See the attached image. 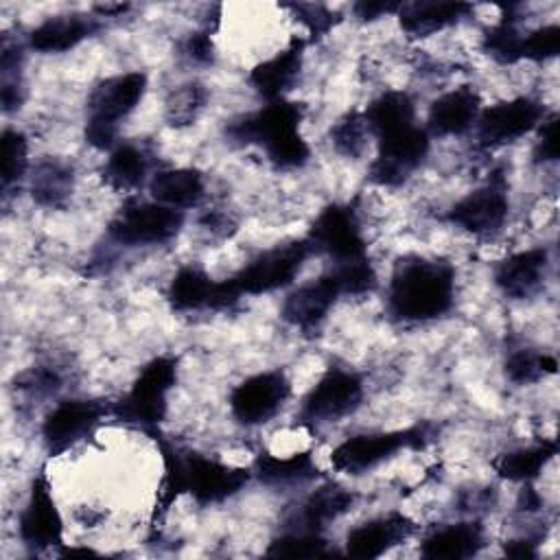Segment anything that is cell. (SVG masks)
<instances>
[{"label": "cell", "mask_w": 560, "mask_h": 560, "mask_svg": "<svg viewBox=\"0 0 560 560\" xmlns=\"http://www.w3.org/2000/svg\"><path fill=\"white\" fill-rule=\"evenodd\" d=\"M304 107L289 98L267 101L228 125L225 136L238 144H258L278 168H300L311 158L308 142L300 136Z\"/></svg>", "instance_id": "cell-3"}, {"label": "cell", "mask_w": 560, "mask_h": 560, "mask_svg": "<svg viewBox=\"0 0 560 560\" xmlns=\"http://www.w3.org/2000/svg\"><path fill=\"white\" fill-rule=\"evenodd\" d=\"M481 547L483 527L475 521H462L431 532L420 545V556L429 560H462L475 556Z\"/></svg>", "instance_id": "cell-25"}, {"label": "cell", "mask_w": 560, "mask_h": 560, "mask_svg": "<svg viewBox=\"0 0 560 560\" xmlns=\"http://www.w3.org/2000/svg\"><path fill=\"white\" fill-rule=\"evenodd\" d=\"M521 44L523 35L516 31L510 18H503L499 24L490 26L483 35L486 52L499 63H516L521 61Z\"/></svg>", "instance_id": "cell-36"}, {"label": "cell", "mask_w": 560, "mask_h": 560, "mask_svg": "<svg viewBox=\"0 0 560 560\" xmlns=\"http://www.w3.org/2000/svg\"><path fill=\"white\" fill-rule=\"evenodd\" d=\"M429 433L424 427H409L396 431L359 433L339 442L330 453V466L346 475H361L400 451H418L427 444Z\"/></svg>", "instance_id": "cell-6"}, {"label": "cell", "mask_w": 560, "mask_h": 560, "mask_svg": "<svg viewBox=\"0 0 560 560\" xmlns=\"http://www.w3.org/2000/svg\"><path fill=\"white\" fill-rule=\"evenodd\" d=\"M402 2H389V0H381V2H357L352 9L357 13V18L361 20H374V18H381V15H387V13H398Z\"/></svg>", "instance_id": "cell-43"}, {"label": "cell", "mask_w": 560, "mask_h": 560, "mask_svg": "<svg viewBox=\"0 0 560 560\" xmlns=\"http://www.w3.org/2000/svg\"><path fill=\"white\" fill-rule=\"evenodd\" d=\"M147 90V74L140 70L122 72L96 83L88 96L85 142L96 151H112L118 138V125L142 101Z\"/></svg>", "instance_id": "cell-4"}, {"label": "cell", "mask_w": 560, "mask_h": 560, "mask_svg": "<svg viewBox=\"0 0 560 560\" xmlns=\"http://www.w3.org/2000/svg\"><path fill=\"white\" fill-rule=\"evenodd\" d=\"M306 241L313 252L326 254L332 265H350L368 260V245L361 234L357 214L350 206L328 203L315 217Z\"/></svg>", "instance_id": "cell-10"}, {"label": "cell", "mask_w": 560, "mask_h": 560, "mask_svg": "<svg viewBox=\"0 0 560 560\" xmlns=\"http://www.w3.org/2000/svg\"><path fill=\"white\" fill-rule=\"evenodd\" d=\"M368 136H370V131L363 120V114H357V112L346 114L330 129L332 147L348 158H359L363 153Z\"/></svg>", "instance_id": "cell-37"}, {"label": "cell", "mask_w": 560, "mask_h": 560, "mask_svg": "<svg viewBox=\"0 0 560 560\" xmlns=\"http://www.w3.org/2000/svg\"><path fill=\"white\" fill-rule=\"evenodd\" d=\"M291 396V381L280 370L258 372L241 381L230 394V411L243 427L269 422Z\"/></svg>", "instance_id": "cell-12"}, {"label": "cell", "mask_w": 560, "mask_h": 560, "mask_svg": "<svg viewBox=\"0 0 560 560\" xmlns=\"http://www.w3.org/2000/svg\"><path fill=\"white\" fill-rule=\"evenodd\" d=\"M184 212L158 201L127 199L107 225V236L127 247L160 245L177 236L184 225Z\"/></svg>", "instance_id": "cell-7"}, {"label": "cell", "mask_w": 560, "mask_h": 560, "mask_svg": "<svg viewBox=\"0 0 560 560\" xmlns=\"http://www.w3.org/2000/svg\"><path fill=\"white\" fill-rule=\"evenodd\" d=\"M481 112V98L475 88L462 85L438 96L427 114V133L429 136H462L475 127V120Z\"/></svg>", "instance_id": "cell-19"}, {"label": "cell", "mask_w": 560, "mask_h": 560, "mask_svg": "<svg viewBox=\"0 0 560 560\" xmlns=\"http://www.w3.org/2000/svg\"><path fill=\"white\" fill-rule=\"evenodd\" d=\"M311 243L304 238H293L282 245H273L256 254L243 269H238L230 280L238 295H262L284 289L300 273L302 265L311 254Z\"/></svg>", "instance_id": "cell-8"}, {"label": "cell", "mask_w": 560, "mask_h": 560, "mask_svg": "<svg viewBox=\"0 0 560 560\" xmlns=\"http://www.w3.org/2000/svg\"><path fill=\"white\" fill-rule=\"evenodd\" d=\"M203 88L201 85H188L184 92L175 94V98L168 105L171 112V120H184L190 122L195 118V114L201 109L203 105Z\"/></svg>", "instance_id": "cell-40"}, {"label": "cell", "mask_w": 560, "mask_h": 560, "mask_svg": "<svg viewBox=\"0 0 560 560\" xmlns=\"http://www.w3.org/2000/svg\"><path fill=\"white\" fill-rule=\"evenodd\" d=\"M363 120L370 136L383 140L416 125V103L402 90H387L365 107Z\"/></svg>", "instance_id": "cell-24"}, {"label": "cell", "mask_w": 560, "mask_h": 560, "mask_svg": "<svg viewBox=\"0 0 560 560\" xmlns=\"http://www.w3.org/2000/svg\"><path fill=\"white\" fill-rule=\"evenodd\" d=\"M273 558H326L330 556L328 540L308 529H293L273 538L265 551Z\"/></svg>", "instance_id": "cell-34"}, {"label": "cell", "mask_w": 560, "mask_h": 560, "mask_svg": "<svg viewBox=\"0 0 560 560\" xmlns=\"http://www.w3.org/2000/svg\"><path fill=\"white\" fill-rule=\"evenodd\" d=\"M558 50H560V26L547 24V26H540L523 37L521 59L545 61V59L556 57Z\"/></svg>", "instance_id": "cell-38"}, {"label": "cell", "mask_w": 560, "mask_h": 560, "mask_svg": "<svg viewBox=\"0 0 560 560\" xmlns=\"http://www.w3.org/2000/svg\"><path fill=\"white\" fill-rule=\"evenodd\" d=\"M186 52L197 63H210L212 61L210 33H192L186 42Z\"/></svg>", "instance_id": "cell-42"}, {"label": "cell", "mask_w": 560, "mask_h": 560, "mask_svg": "<svg viewBox=\"0 0 560 560\" xmlns=\"http://www.w3.org/2000/svg\"><path fill=\"white\" fill-rule=\"evenodd\" d=\"M413 532V523L402 512H387L370 518L346 534V556L370 560L387 553L392 547L405 542Z\"/></svg>", "instance_id": "cell-18"}, {"label": "cell", "mask_w": 560, "mask_h": 560, "mask_svg": "<svg viewBox=\"0 0 560 560\" xmlns=\"http://www.w3.org/2000/svg\"><path fill=\"white\" fill-rule=\"evenodd\" d=\"M558 361L551 354H538L532 350H518L505 361V376L516 385H527L545 374H553Z\"/></svg>", "instance_id": "cell-35"}, {"label": "cell", "mask_w": 560, "mask_h": 560, "mask_svg": "<svg viewBox=\"0 0 560 560\" xmlns=\"http://www.w3.org/2000/svg\"><path fill=\"white\" fill-rule=\"evenodd\" d=\"M112 413V405L88 398L57 402L42 422V440L50 455H61L83 438L92 435L98 422Z\"/></svg>", "instance_id": "cell-13"}, {"label": "cell", "mask_w": 560, "mask_h": 560, "mask_svg": "<svg viewBox=\"0 0 560 560\" xmlns=\"http://www.w3.org/2000/svg\"><path fill=\"white\" fill-rule=\"evenodd\" d=\"M556 451L558 446L553 442H540L534 446L514 448L510 453L499 455V459L494 462V470L508 481L529 483L540 475V470L556 455Z\"/></svg>", "instance_id": "cell-32"}, {"label": "cell", "mask_w": 560, "mask_h": 560, "mask_svg": "<svg viewBox=\"0 0 560 560\" xmlns=\"http://www.w3.org/2000/svg\"><path fill=\"white\" fill-rule=\"evenodd\" d=\"M291 9L298 13V18L306 24V28L313 35H324L335 24L332 13L322 4H293Z\"/></svg>", "instance_id": "cell-41"}, {"label": "cell", "mask_w": 560, "mask_h": 560, "mask_svg": "<svg viewBox=\"0 0 560 560\" xmlns=\"http://www.w3.org/2000/svg\"><path fill=\"white\" fill-rule=\"evenodd\" d=\"M363 400V378L357 372L332 368L302 398L300 422L319 427L350 416Z\"/></svg>", "instance_id": "cell-9"}, {"label": "cell", "mask_w": 560, "mask_h": 560, "mask_svg": "<svg viewBox=\"0 0 560 560\" xmlns=\"http://www.w3.org/2000/svg\"><path fill=\"white\" fill-rule=\"evenodd\" d=\"M472 11L466 2H402L398 9L400 28L409 37H429Z\"/></svg>", "instance_id": "cell-26"}, {"label": "cell", "mask_w": 560, "mask_h": 560, "mask_svg": "<svg viewBox=\"0 0 560 560\" xmlns=\"http://www.w3.org/2000/svg\"><path fill=\"white\" fill-rule=\"evenodd\" d=\"M252 470H254L252 475H256L260 483L271 486V488L306 483L317 477V466L308 451L291 453V455L260 453L254 459Z\"/></svg>", "instance_id": "cell-27"}, {"label": "cell", "mask_w": 560, "mask_h": 560, "mask_svg": "<svg viewBox=\"0 0 560 560\" xmlns=\"http://www.w3.org/2000/svg\"><path fill=\"white\" fill-rule=\"evenodd\" d=\"M560 153V140H558V116L551 114L540 122L538 140L534 147V160L536 162H556Z\"/></svg>", "instance_id": "cell-39"}, {"label": "cell", "mask_w": 560, "mask_h": 560, "mask_svg": "<svg viewBox=\"0 0 560 560\" xmlns=\"http://www.w3.org/2000/svg\"><path fill=\"white\" fill-rule=\"evenodd\" d=\"M153 433L158 435V431ZM158 444L164 464L160 510H166L179 494H190L199 505L221 503L236 494L252 477L247 468L230 466L192 451H179L175 444L162 438Z\"/></svg>", "instance_id": "cell-2"}, {"label": "cell", "mask_w": 560, "mask_h": 560, "mask_svg": "<svg viewBox=\"0 0 560 560\" xmlns=\"http://www.w3.org/2000/svg\"><path fill=\"white\" fill-rule=\"evenodd\" d=\"M378 153L370 164V179L378 186L402 184L427 158L431 147V136L427 129L413 125L396 136L376 140Z\"/></svg>", "instance_id": "cell-15"}, {"label": "cell", "mask_w": 560, "mask_h": 560, "mask_svg": "<svg viewBox=\"0 0 560 560\" xmlns=\"http://www.w3.org/2000/svg\"><path fill=\"white\" fill-rule=\"evenodd\" d=\"M343 295L341 282L332 269L324 271L322 276L295 287L282 302L280 315L287 324L300 330L317 328L335 302Z\"/></svg>", "instance_id": "cell-17"}, {"label": "cell", "mask_w": 560, "mask_h": 560, "mask_svg": "<svg viewBox=\"0 0 560 560\" xmlns=\"http://www.w3.org/2000/svg\"><path fill=\"white\" fill-rule=\"evenodd\" d=\"M0 155H2V171H0L2 192L9 195L11 186H20L28 177V171H31L26 136L15 127H7L2 131Z\"/></svg>", "instance_id": "cell-33"}, {"label": "cell", "mask_w": 560, "mask_h": 560, "mask_svg": "<svg viewBox=\"0 0 560 560\" xmlns=\"http://www.w3.org/2000/svg\"><path fill=\"white\" fill-rule=\"evenodd\" d=\"M217 282L219 280H212L203 269L195 265L182 267L168 284L166 298L171 308L177 313H190V311H203V308L214 311Z\"/></svg>", "instance_id": "cell-28"}, {"label": "cell", "mask_w": 560, "mask_h": 560, "mask_svg": "<svg viewBox=\"0 0 560 560\" xmlns=\"http://www.w3.org/2000/svg\"><path fill=\"white\" fill-rule=\"evenodd\" d=\"M455 298V269L451 262L427 256H407L396 262L387 311L396 322L422 324L442 317Z\"/></svg>", "instance_id": "cell-1"}, {"label": "cell", "mask_w": 560, "mask_h": 560, "mask_svg": "<svg viewBox=\"0 0 560 560\" xmlns=\"http://www.w3.org/2000/svg\"><path fill=\"white\" fill-rule=\"evenodd\" d=\"M177 381V359L160 354L151 359L129 392L120 400L112 402V416L120 422L144 429L147 433L158 431V424L164 420L168 409V394Z\"/></svg>", "instance_id": "cell-5"}, {"label": "cell", "mask_w": 560, "mask_h": 560, "mask_svg": "<svg viewBox=\"0 0 560 560\" xmlns=\"http://www.w3.org/2000/svg\"><path fill=\"white\" fill-rule=\"evenodd\" d=\"M101 175L112 190H118V192L133 190L147 177V158L136 144H129V142L116 144L109 151Z\"/></svg>", "instance_id": "cell-31"}, {"label": "cell", "mask_w": 560, "mask_h": 560, "mask_svg": "<svg viewBox=\"0 0 560 560\" xmlns=\"http://www.w3.org/2000/svg\"><path fill=\"white\" fill-rule=\"evenodd\" d=\"M18 538L33 551L63 545V516L44 468L33 477L28 497L18 514Z\"/></svg>", "instance_id": "cell-11"}, {"label": "cell", "mask_w": 560, "mask_h": 560, "mask_svg": "<svg viewBox=\"0 0 560 560\" xmlns=\"http://www.w3.org/2000/svg\"><path fill=\"white\" fill-rule=\"evenodd\" d=\"M547 265H549V258H547V249L542 247L516 252L497 265L494 284L508 298H514V300L529 298L540 289Z\"/></svg>", "instance_id": "cell-21"}, {"label": "cell", "mask_w": 560, "mask_h": 560, "mask_svg": "<svg viewBox=\"0 0 560 560\" xmlns=\"http://www.w3.org/2000/svg\"><path fill=\"white\" fill-rule=\"evenodd\" d=\"M302 55H304V39L298 37L284 50L256 63L247 77L249 85L265 101L284 98V94L291 90V85L295 83V79L300 74Z\"/></svg>", "instance_id": "cell-20"}, {"label": "cell", "mask_w": 560, "mask_h": 560, "mask_svg": "<svg viewBox=\"0 0 560 560\" xmlns=\"http://www.w3.org/2000/svg\"><path fill=\"white\" fill-rule=\"evenodd\" d=\"M98 31L96 20L85 18V15H55L46 18L39 22L31 33H28V48L52 55V52H66L77 48L83 39H88L92 33Z\"/></svg>", "instance_id": "cell-22"}, {"label": "cell", "mask_w": 560, "mask_h": 560, "mask_svg": "<svg viewBox=\"0 0 560 560\" xmlns=\"http://www.w3.org/2000/svg\"><path fill=\"white\" fill-rule=\"evenodd\" d=\"M149 195L153 201L184 212L199 206L206 195V182L197 168H160L149 179Z\"/></svg>", "instance_id": "cell-23"}, {"label": "cell", "mask_w": 560, "mask_h": 560, "mask_svg": "<svg viewBox=\"0 0 560 560\" xmlns=\"http://www.w3.org/2000/svg\"><path fill=\"white\" fill-rule=\"evenodd\" d=\"M72 182H74L72 166L61 160L48 158V160L37 162L31 168L28 190H31V197L35 203L46 206V208H59L70 197Z\"/></svg>", "instance_id": "cell-30"}, {"label": "cell", "mask_w": 560, "mask_h": 560, "mask_svg": "<svg viewBox=\"0 0 560 560\" xmlns=\"http://www.w3.org/2000/svg\"><path fill=\"white\" fill-rule=\"evenodd\" d=\"M354 503V494L339 483H324L308 494L300 510V529L322 534L326 525L343 516Z\"/></svg>", "instance_id": "cell-29"}, {"label": "cell", "mask_w": 560, "mask_h": 560, "mask_svg": "<svg viewBox=\"0 0 560 560\" xmlns=\"http://www.w3.org/2000/svg\"><path fill=\"white\" fill-rule=\"evenodd\" d=\"M508 210H510V203H508L505 182L501 173H494L483 186L475 188L472 192L455 201L446 212V219L453 225L481 236V234L497 232L505 223Z\"/></svg>", "instance_id": "cell-16"}, {"label": "cell", "mask_w": 560, "mask_h": 560, "mask_svg": "<svg viewBox=\"0 0 560 560\" xmlns=\"http://www.w3.org/2000/svg\"><path fill=\"white\" fill-rule=\"evenodd\" d=\"M542 120L545 107L538 101L529 96H516L481 109L475 120V136L481 147H503L523 138Z\"/></svg>", "instance_id": "cell-14"}, {"label": "cell", "mask_w": 560, "mask_h": 560, "mask_svg": "<svg viewBox=\"0 0 560 560\" xmlns=\"http://www.w3.org/2000/svg\"><path fill=\"white\" fill-rule=\"evenodd\" d=\"M505 553L512 556V558H534L536 556V549H534V542L532 540H510L505 545Z\"/></svg>", "instance_id": "cell-44"}, {"label": "cell", "mask_w": 560, "mask_h": 560, "mask_svg": "<svg viewBox=\"0 0 560 560\" xmlns=\"http://www.w3.org/2000/svg\"><path fill=\"white\" fill-rule=\"evenodd\" d=\"M129 9V4H96L94 11H98L101 15H118L125 13Z\"/></svg>", "instance_id": "cell-45"}]
</instances>
